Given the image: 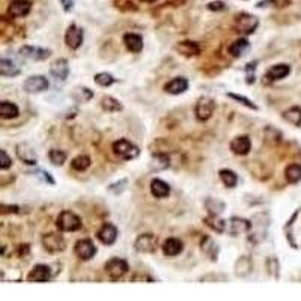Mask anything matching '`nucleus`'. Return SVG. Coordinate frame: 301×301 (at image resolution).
<instances>
[{
    "instance_id": "de8ad7c7",
    "label": "nucleus",
    "mask_w": 301,
    "mask_h": 301,
    "mask_svg": "<svg viewBox=\"0 0 301 301\" xmlns=\"http://www.w3.org/2000/svg\"><path fill=\"white\" fill-rule=\"evenodd\" d=\"M35 175H38V176H41L46 183H48L50 186H54L56 184V181L53 179V176L48 173V172H46V170H43V169H38L36 172H35Z\"/></svg>"
},
{
    "instance_id": "49530a36",
    "label": "nucleus",
    "mask_w": 301,
    "mask_h": 301,
    "mask_svg": "<svg viewBox=\"0 0 301 301\" xmlns=\"http://www.w3.org/2000/svg\"><path fill=\"white\" fill-rule=\"evenodd\" d=\"M12 166V158L8 155V152L5 149L0 151V169L2 170H8Z\"/></svg>"
},
{
    "instance_id": "0eeeda50",
    "label": "nucleus",
    "mask_w": 301,
    "mask_h": 301,
    "mask_svg": "<svg viewBox=\"0 0 301 301\" xmlns=\"http://www.w3.org/2000/svg\"><path fill=\"white\" fill-rule=\"evenodd\" d=\"M106 273L109 274V277L112 280H119L122 278L128 271H130V265L124 257H112L106 262L104 265Z\"/></svg>"
},
{
    "instance_id": "72a5a7b5",
    "label": "nucleus",
    "mask_w": 301,
    "mask_h": 301,
    "mask_svg": "<svg viewBox=\"0 0 301 301\" xmlns=\"http://www.w3.org/2000/svg\"><path fill=\"white\" fill-rule=\"evenodd\" d=\"M285 178L289 184H297L301 181V164L298 163H292L289 166H286L285 169Z\"/></svg>"
},
{
    "instance_id": "ddd939ff",
    "label": "nucleus",
    "mask_w": 301,
    "mask_h": 301,
    "mask_svg": "<svg viewBox=\"0 0 301 301\" xmlns=\"http://www.w3.org/2000/svg\"><path fill=\"white\" fill-rule=\"evenodd\" d=\"M83 36H85L83 29L72 23L65 33V44L70 47L71 50H77L83 44Z\"/></svg>"
},
{
    "instance_id": "aec40b11",
    "label": "nucleus",
    "mask_w": 301,
    "mask_h": 301,
    "mask_svg": "<svg viewBox=\"0 0 301 301\" xmlns=\"http://www.w3.org/2000/svg\"><path fill=\"white\" fill-rule=\"evenodd\" d=\"M233 271H235L236 277H247L253 271V260H252V257L249 255L239 256L236 259V262H235Z\"/></svg>"
},
{
    "instance_id": "79ce46f5",
    "label": "nucleus",
    "mask_w": 301,
    "mask_h": 301,
    "mask_svg": "<svg viewBox=\"0 0 301 301\" xmlns=\"http://www.w3.org/2000/svg\"><path fill=\"white\" fill-rule=\"evenodd\" d=\"M226 96L228 98H231L233 101H236V103H239V104H243V106H246L247 109H250V110H257V106H256L255 103L252 101V99H249L247 96H244V95H238V93H226Z\"/></svg>"
},
{
    "instance_id": "5701e85b",
    "label": "nucleus",
    "mask_w": 301,
    "mask_h": 301,
    "mask_svg": "<svg viewBox=\"0 0 301 301\" xmlns=\"http://www.w3.org/2000/svg\"><path fill=\"white\" fill-rule=\"evenodd\" d=\"M50 72L54 78L61 80V82H65L70 75V64L67 59H57L51 64L50 67Z\"/></svg>"
},
{
    "instance_id": "6e6552de",
    "label": "nucleus",
    "mask_w": 301,
    "mask_h": 301,
    "mask_svg": "<svg viewBox=\"0 0 301 301\" xmlns=\"http://www.w3.org/2000/svg\"><path fill=\"white\" fill-rule=\"evenodd\" d=\"M157 246H158V238L151 232L140 233L134 241V249L139 253H154L157 250Z\"/></svg>"
},
{
    "instance_id": "9d476101",
    "label": "nucleus",
    "mask_w": 301,
    "mask_h": 301,
    "mask_svg": "<svg viewBox=\"0 0 301 301\" xmlns=\"http://www.w3.org/2000/svg\"><path fill=\"white\" fill-rule=\"evenodd\" d=\"M74 253L82 260H91L93 256L96 255V247H95L92 239L82 238L74 244Z\"/></svg>"
},
{
    "instance_id": "a211bd4d",
    "label": "nucleus",
    "mask_w": 301,
    "mask_h": 301,
    "mask_svg": "<svg viewBox=\"0 0 301 301\" xmlns=\"http://www.w3.org/2000/svg\"><path fill=\"white\" fill-rule=\"evenodd\" d=\"M291 65L288 64H276L273 67H270L267 72H265V78L268 82H277V80H283L291 74Z\"/></svg>"
},
{
    "instance_id": "423d86ee",
    "label": "nucleus",
    "mask_w": 301,
    "mask_h": 301,
    "mask_svg": "<svg viewBox=\"0 0 301 301\" xmlns=\"http://www.w3.org/2000/svg\"><path fill=\"white\" fill-rule=\"evenodd\" d=\"M43 247L48 253H61L65 250L67 247V241L65 238L59 233V232H48L44 233L41 238Z\"/></svg>"
},
{
    "instance_id": "9b49d317",
    "label": "nucleus",
    "mask_w": 301,
    "mask_h": 301,
    "mask_svg": "<svg viewBox=\"0 0 301 301\" xmlns=\"http://www.w3.org/2000/svg\"><path fill=\"white\" fill-rule=\"evenodd\" d=\"M50 88V82L44 75H30L24 80L23 89L27 93L44 92Z\"/></svg>"
},
{
    "instance_id": "c85d7f7f",
    "label": "nucleus",
    "mask_w": 301,
    "mask_h": 301,
    "mask_svg": "<svg viewBox=\"0 0 301 301\" xmlns=\"http://www.w3.org/2000/svg\"><path fill=\"white\" fill-rule=\"evenodd\" d=\"M249 48H250V43H249L247 38H238L229 46L228 51H229L232 57H241V56H244V53Z\"/></svg>"
},
{
    "instance_id": "4c0bfd02",
    "label": "nucleus",
    "mask_w": 301,
    "mask_h": 301,
    "mask_svg": "<svg viewBox=\"0 0 301 301\" xmlns=\"http://www.w3.org/2000/svg\"><path fill=\"white\" fill-rule=\"evenodd\" d=\"M301 209H297L294 214H292V217L286 222V225H285V233H286V239H288V243L292 246V249H298V246H297V243L294 241V233H292V226H294V222L297 220V217H298V214H300Z\"/></svg>"
},
{
    "instance_id": "7ed1b4c3",
    "label": "nucleus",
    "mask_w": 301,
    "mask_h": 301,
    "mask_svg": "<svg viewBox=\"0 0 301 301\" xmlns=\"http://www.w3.org/2000/svg\"><path fill=\"white\" fill-rule=\"evenodd\" d=\"M217 109V103L214 98H211L208 95L205 96H200L197 101H196V106H194V115H196V119L199 122H207L209 121L214 112Z\"/></svg>"
},
{
    "instance_id": "f3484780",
    "label": "nucleus",
    "mask_w": 301,
    "mask_h": 301,
    "mask_svg": "<svg viewBox=\"0 0 301 301\" xmlns=\"http://www.w3.org/2000/svg\"><path fill=\"white\" fill-rule=\"evenodd\" d=\"M231 151L235 155H247L252 151V140L249 136H236L231 142Z\"/></svg>"
},
{
    "instance_id": "cd10ccee",
    "label": "nucleus",
    "mask_w": 301,
    "mask_h": 301,
    "mask_svg": "<svg viewBox=\"0 0 301 301\" xmlns=\"http://www.w3.org/2000/svg\"><path fill=\"white\" fill-rule=\"evenodd\" d=\"M204 223L208 226L211 231L217 232V233H225L226 226H228V223L220 215H214V214H208V217L204 218Z\"/></svg>"
},
{
    "instance_id": "8fccbe9b",
    "label": "nucleus",
    "mask_w": 301,
    "mask_h": 301,
    "mask_svg": "<svg viewBox=\"0 0 301 301\" xmlns=\"http://www.w3.org/2000/svg\"><path fill=\"white\" fill-rule=\"evenodd\" d=\"M0 209H2V212L3 214H17L18 211H20V207H17V205H6V204H2V207H0Z\"/></svg>"
},
{
    "instance_id": "412c9836",
    "label": "nucleus",
    "mask_w": 301,
    "mask_h": 301,
    "mask_svg": "<svg viewBox=\"0 0 301 301\" xmlns=\"http://www.w3.org/2000/svg\"><path fill=\"white\" fill-rule=\"evenodd\" d=\"M162 250L164 256H167V257L181 255L184 252V243L179 238H167L163 243Z\"/></svg>"
},
{
    "instance_id": "f03ea898",
    "label": "nucleus",
    "mask_w": 301,
    "mask_h": 301,
    "mask_svg": "<svg viewBox=\"0 0 301 301\" xmlns=\"http://www.w3.org/2000/svg\"><path fill=\"white\" fill-rule=\"evenodd\" d=\"M56 226L61 232H75L82 229L83 223H82V218L75 212L65 209L57 215Z\"/></svg>"
},
{
    "instance_id": "f8f14e48",
    "label": "nucleus",
    "mask_w": 301,
    "mask_h": 301,
    "mask_svg": "<svg viewBox=\"0 0 301 301\" xmlns=\"http://www.w3.org/2000/svg\"><path fill=\"white\" fill-rule=\"evenodd\" d=\"M51 51L48 48H43V47L35 46H23L20 48V56H23L24 59L29 61H35V62H41L50 57Z\"/></svg>"
},
{
    "instance_id": "393cba45",
    "label": "nucleus",
    "mask_w": 301,
    "mask_h": 301,
    "mask_svg": "<svg viewBox=\"0 0 301 301\" xmlns=\"http://www.w3.org/2000/svg\"><path fill=\"white\" fill-rule=\"evenodd\" d=\"M200 247H202V252L208 256L212 262H215V260L218 259L220 247H218V244H215V241H214L212 238H209V236H202V239H200Z\"/></svg>"
},
{
    "instance_id": "2f4dec72",
    "label": "nucleus",
    "mask_w": 301,
    "mask_h": 301,
    "mask_svg": "<svg viewBox=\"0 0 301 301\" xmlns=\"http://www.w3.org/2000/svg\"><path fill=\"white\" fill-rule=\"evenodd\" d=\"M170 166V157H169V154H166V152H154L152 154V162H151V169L155 172H158V170H164V169H167Z\"/></svg>"
},
{
    "instance_id": "bb28decb",
    "label": "nucleus",
    "mask_w": 301,
    "mask_h": 301,
    "mask_svg": "<svg viewBox=\"0 0 301 301\" xmlns=\"http://www.w3.org/2000/svg\"><path fill=\"white\" fill-rule=\"evenodd\" d=\"M175 50L179 54L186 56V57H194V56H199L200 54V47H199V44L194 43V41H188V39L178 43L175 46Z\"/></svg>"
},
{
    "instance_id": "09e8293b",
    "label": "nucleus",
    "mask_w": 301,
    "mask_h": 301,
    "mask_svg": "<svg viewBox=\"0 0 301 301\" xmlns=\"http://www.w3.org/2000/svg\"><path fill=\"white\" fill-rule=\"evenodd\" d=\"M78 92H80V98H78V99H80V101H85V103H86V101H89V99L93 96L92 91H91V89H88V88H80V89H78Z\"/></svg>"
},
{
    "instance_id": "473e14b6",
    "label": "nucleus",
    "mask_w": 301,
    "mask_h": 301,
    "mask_svg": "<svg viewBox=\"0 0 301 301\" xmlns=\"http://www.w3.org/2000/svg\"><path fill=\"white\" fill-rule=\"evenodd\" d=\"M205 209L208 211V214H214V215H222L226 209V204L220 199H214V197H207L205 202Z\"/></svg>"
},
{
    "instance_id": "58836bf2",
    "label": "nucleus",
    "mask_w": 301,
    "mask_h": 301,
    "mask_svg": "<svg viewBox=\"0 0 301 301\" xmlns=\"http://www.w3.org/2000/svg\"><path fill=\"white\" fill-rule=\"evenodd\" d=\"M89 167H91V158L88 155H85V154L74 157L72 162H71V169H74L77 172H85Z\"/></svg>"
},
{
    "instance_id": "ea45409f",
    "label": "nucleus",
    "mask_w": 301,
    "mask_h": 301,
    "mask_svg": "<svg viewBox=\"0 0 301 301\" xmlns=\"http://www.w3.org/2000/svg\"><path fill=\"white\" fill-rule=\"evenodd\" d=\"M93 80L101 88H109V86H112L116 82L115 77L112 74H109V72H98V74H95Z\"/></svg>"
},
{
    "instance_id": "a878e982",
    "label": "nucleus",
    "mask_w": 301,
    "mask_h": 301,
    "mask_svg": "<svg viewBox=\"0 0 301 301\" xmlns=\"http://www.w3.org/2000/svg\"><path fill=\"white\" fill-rule=\"evenodd\" d=\"M124 44L127 47L128 51L131 53H140L143 50V38L139 33H133V32H128L124 35Z\"/></svg>"
},
{
    "instance_id": "4be33fe9",
    "label": "nucleus",
    "mask_w": 301,
    "mask_h": 301,
    "mask_svg": "<svg viewBox=\"0 0 301 301\" xmlns=\"http://www.w3.org/2000/svg\"><path fill=\"white\" fill-rule=\"evenodd\" d=\"M188 86L190 83L186 77H175L164 85V92L170 93V95H181L188 89Z\"/></svg>"
},
{
    "instance_id": "4468645a",
    "label": "nucleus",
    "mask_w": 301,
    "mask_h": 301,
    "mask_svg": "<svg viewBox=\"0 0 301 301\" xmlns=\"http://www.w3.org/2000/svg\"><path fill=\"white\" fill-rule=\"evenodd\" d=\"M117 228H116L113 223H104L98 232H96V238L104 244V246H112L115 244L116 239H117Z\"/></svg>"
},
{
    "instance_id": "6ab92c4d",
    "label": "nucleus",
    "mask_w": 301,
    "mask_h": 301,
    "mask_svg": "<svg viewBox=\"0 0 301 301\" xmlns=\"http://www.w3.org/2000/svg\"><path fill=\"white\" fill-rule=\"evenodd\" d=\"M228 228H229L228 231L232 236H238L241 233H249L250 228H252V222L241 218V217H232L228 223Z\"/></svg>"
},
{
    "instance_id": "f257e3e1",
    "label": "nucleus",
    "mask_w": 301,
    "mask_h": 301,
    "mask_svg": "<svg viewBox=\"0 0 301 301\" xmlns=\"http://www.w3.org/2000/svg\"><path fill=\"white\" fill-rule=\"evenodd\" d=\"M112 151L117 158L121 160H134L140 155V149L137 145H134L133 142L127 139H119L113 142L112 145Z\"/></svg>"
},
{
    "instance_id": "e433bc0d",
    "label": "nucleus",
    "mask_w": 301,
    "mask_h": 301,
    "mask_svg": "<svg viewBox=\"0 0 301 301\" xmlns=\"http://www.w3.org/2000/svg\"><path fill=\"white\" fill-rule=\"evenodd\" d=\"M218 176H220L223 186L228 187V188H235L238 184V175L231 169H222L218 172Z\"/></svg>"
},
{
    "instance_id": "c03bdc74",
    "label": "nucleus",
    "mask_w": 301,
    "mask_h": 301,
    "mask_svg": "<svg viewBox=\"0 0 301 301\" xmlns=\"http://www.w3.org/2000/svg\"><path fill=\"white\" fill-rule=\"evenodd\" d=\"M256 65H257V62H249L247 65H246V68L244 71L247 72V85H252V83H255V70H256Z\"/></svg>"
},
{
    "instance_id": "39448f33",
    "label": "nucleus",
    "mask_w": 301,
    "mask_h": 301,
    "mask_svg": "<svg viewBox=\"0 0 301 301\" xmlns=\"http://www.w3.org/2000/svg\"><path fill=\"white\" fill-rule=\"evenodd\" d=\"M260 220V215L256 214L255 217L250 220L252 222V228L249 231V241L253 243V244H257L260 243L264 238H267V231H268V214H264V218L262 222Z\"/></svg>"
},
{
    "instance_id": "c9c22d12",
    "label": "nucleus",
    "mask_w": 301,
    "mask_h": 301,
    "mask_svg": "<svg viewBox=\"0 0 301 301\" xmlns=\"http://www.w3.org/2000/svg\"><path fill=\"white\" fill-rule=\"evenodd\" d=\"M20 115L18 107L11 101H2L0 103V116L2 119H14Z\"/></svg>"
},
{
    "instance_id": "20e7f679",
    "label": "nucleus",
    "mask_w": 301,
    "mask_h": 301,
    "mask_svg": "<svg viewBox=\"0 0 301 301\" xmlns=\"http://www.w3.org/2000/svg\"><path fill=\"white\" fill-rule=\"evenodd\" d=\"M257 26H259L257 17L252 15V14H247V12L238 14L235 17V23H233L235 32H238L241 35H252V33H255Z\"/></svg>"
},
{
    "instance_id": "7c9ffc66",
    "label": "nucleus",
    "mask_w": 301,
    "mask_h": 301,
    "mask_svg": "<svg viewBox=\"0 0 301 301\" xmlns=\"http://www.w3.org/2000/svg\"><path fill=\"white\" fill-rule=\"evenodd\" d=\"M99 104H101V109H103L104 112H109V113L122 112V109H124V106L121 104V101H117L116 98L110 96V95L103 96L101 101H99Z\"/></svg>"
},
{
    "instance_id": "603ef678",
    "label": "nucleus",
    "mask_w": 301,
    "mask_h": 301,
    "mask_svg": "<svg viewBox=\"0 0 301 301\" xmlns=\"http://www.w3.org/2000/svg\"><path fill=\"white\" fill-rule=\"evenodd\" d=\"M61 3H62L64 9H65L67 12H70L71 9L74 8V0H61Z\"/></svg>"
},
{
    "instance_id": "f704fd0d",
    "label": "nucleus",
    "mask_w": 301,
    "mask_h": 301,
    "mask_svg": "<svg viewBox=\"0 0 301 301\" xmlns=\"http://www.w3.org/2000/svg\"><path fill=\"white\" fill-rule=\"evenodd\" d=\"M282 117H283L288 124H291V125H294V127H301V107L294 106V107L285 110V112L282 113Z\"/></svg>"
},
{
    "instance_id": "37998d69",
    "label": "nucleus",
    "mask_w": 301,
    "mask_h": 301,
    "mask_svg": "<svg viewBox=\"0 0 301 301\" xmlns=\"http://www.w3.org/2000/svg\"><path fill=\"white\" fill-rule=\"evenodd\" d=\"M278 270H280V265H278L277 257H268L267 259V271L274 278H278L280 276Z\"/></svg>"
},
{
    "instance_id": "1a4fd4ad",
    "label": "nucleus",
    "mask_w": 301,
    "mask_h": 301,
    "mask_svg": "<svg viewBox=\"0 0 301 301\" xmlns=\"http://www.w3.org/2000/svg\"><path fill=\"white\" fill-rule=\"evenodd\" d=\"M15 154L20 162H23L27 166H36L38 164V154L35 148L30 143L22 142L15 146Z\"/></svg>"
},
{
    "instance_id": "a19ab883",
    "label": "nucleus",
    "mask_w": 301,
    "mask_h": 301,
    "mask_svg": "<svg viewBox=\"0 0 301 301\" xmlns=\"http://www.w3.org/2000/svg\"><path fill=\"white\" fill-rule=\"evenodd\" d=\"M48 158H50L51 164H54V166H62L64 163L67 162L68 154H67L65 151H61V149H51V151L48 152Z\"/></svg>"
},
{
    "instance_id": "a18cd8bd",
    "label": "nucleus",
    "mask_w": 301,
    "mask_h": 301,
    "mask_svg": "<svg viewBox=\"0 0 301 301\" xmlns=\"http://www.w3.org/2000/svg\"><path fill=\"white\" fill-rule=\"evenodd\" d=\"M127 184H128V179H121V181H117V183H115V184H110L109 186V191L110 193H113V194H121L124 190H125V187H127Z\"/></svg>"
},
{
    "instance_id": "b1692460",
    "label": "nucleus",
    "mask_w": 301,
    "mask_h": 301,
    "mask_svg": "<svg viewBox=\"0 0 301 301\" xmlns=\"http://www.w3.org/2000/svg\"><path fill=\"white\" fill-rule=\"evenodd\" d=\"M149 188H151V194L155 199H164V197H169V194H170V186L160 178H154L151 181Z\"/></svg>"
},
{
    "instance_id": "dca6fc26",
    "label": "nucleus",
    "mask_w": 301,
    "mask_h": 301,
    "mask_svg": "<svg viewBox=\"0 0 301 301\" xmlns=\"http://www.w3.org/2000/svg\"><path fill=\"white\" fill-rule=\"evenodd\" d=\"M53 277L51 273V267L47 264H36L32 271H29L27 274V280L29 282H48Z\"/></svg>"
},
{
    "instance_id": "864d4df0",
    "label": "nucleus",
    "mask_w": 301,
    "mask_h": 301,
    "mask_svg": "<svg viewBox=\"0 0 301 301\" xmlns=\"http://www.w3.org/2000/svg\"><path fill=\"white\" fill-rule=\"evenodd\" d=\"M140 2H143V3H154V2H157V0H140Z\"/></svg>"
},
{
    "instance_id": "3c124183",
    "label": "nucleus",
    "mask_w": 301,
    "mask_h": 301,
    "mask_svg": "<svg viewBox=\"0 0 301 301\" xmlns=\"http://www.w3.org/2000/svg\"><path fill=\"white\" fill-rule=\"evenodd\" d=\"M225 3L220 2V0H215V2H209L208 3V9L209 11H223L225 9Z\"/></svg>"
},
{
    "instance_id": "2eb2a0df",
    "label": "nucleus",
    "mask_w": 301,
    "mask_h": 301,
    "mask_svg": "<svg viewBox=\"0 0 301 301\" xmlns=\"http://www.w3.org/2000/svg\"><path fill=\"white\" fill-rule=\"evenodd\" d=\"M32 9L30 0H12L8 6V14L12 18H22L26 17Z\"/></svg>"
},
{
    "instance_id": "c756f323",
    "label": "nucleus",
    "mask_w": 301,
    "mask_h": 301,
    "mask_svg": "<svg viewBox=\"0 0 301 301\" xmlns=\"http://www.w3.org/2000/svg\"><path fill=\"white\" fill-rule=\"evenodd\" d=\"M18 74H20V67L14 61H9L6 57L0 59V75L2 77H15Z\"/></svg>"
}]
</instances>
